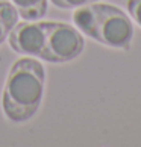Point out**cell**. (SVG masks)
I'll return each mask as SVG.
<instances>
[{
	"mask_svg": "<svg viewBox=\"0 0 141 147\" xmlns=\"http://www.w3.org/2000/svg\"><path fill=\"white\" fill-rule=\"evenodd\" d=\"M49 21H23L17 23L8 36L9 47L15 53L43 59Z\"/></svg>",
	"mask_w": 141,
	"mask_h": 147,
	"instance_id": "277c9868",
	"label": "cell"
},
{
	"mask_svg": "<svg viewBox=\"0 0 141 147\" xmlns=\"http://www.w3.org/2000/svg\"><path fill=\"white\" fill-rule=\"evenodd\" d=\"M129 17L141 28V0H128Z\"/></svg>",
	"mask_w": 141,
	"mask_h": 147,
	"instance_id": "ba28073f",
	"label": "cell"
},
{
	"mask_svg": "<svg viewBox=\"0 0 141 147\" xmlns=\"http://www.w3.org/2000/svg\"><path fill=\"white\" fill-rule=\"evenodd\" d=\"M53 6H56L59 9H78L86 6V5L100 2V0H50Z\"/></svg>",
	"mask_w": 141,
	"mask_h": 147,
	"instance_id": "52a82bcc",
	"label": "cell"
},
{
	"mask_svg": "<svg viewBox=\"0 0 141 147\" xmlns=\"http://www.w3.org/2000/svg\"><path fill=\"white\" fill-rule=\"evenodd\" d=\"M46 70L36 58L24 56L11 67L2 96V109L8 120L24 123L34 118L44 97Z\"/></svg>",
	"mask_w": 141,
	"mask_h": 147,
	"instance_id": "6da1fadb",
	"label": "cell"
},
{
	"mask_svg": "<svg viewBox=\"0 0 141 147\" xmlns=\"http://www.w3.org/2000/svg\"><path fill=\"white\" fill-rule=\"evenodd\" d=\"M85 49L84 35L76 26L49 21L43 61L62 64L76 59Z\"/></svg>",
	"mask_w": 141,
	"mask_h": 147,
	"instance_id": "3957f363",
	"label": "cell"
},
{
	"mask_svg": "<svg viewBox=\"0 0 141 147\" xmlns=\"http://www.w3.org/2000/svg\"><path fill=\"white\" fill-rule=\"evenodd\" d=\"M73 23L82 34L106 47L129 50L134 41L132 18L109 3H91L73 12Z\"/></svg>",
	"mask_w": 141,
	"mask_h": 147,
	"instance_id": "7a4b0ae2",
	"label": "cell"
},
{
	"mask_svg": "<svg viewBox=\"0 0 141 147\" xmlns=\"http://www.w3.org/2000/svg\"><path fill=\"white\" fill-rule=\"evenodd\" d=\"M18 11V15L26 21H35L47 14L49 0H11Z\"/></svg>",
	"mask_w": 141,
	"mask_h": 147,
	"instance_id": "5b68a950",
	"label": "cell"
},
{
	"mask_svg": "<svg viewBox=\"0 0 141 147\" xmlns=\"http://www.w3.org/2000/svg\"><path fill=\"white\" fill-rule=\"evenodd\" d=\"M18 11L11 2H0V46L8 40L11 30L18 23Z\"/></svg>",
	"mask_w": 141,
	"mask_h": 147,
	"instance_id": "8992f818",
	"label": "cell"
}]
</instances>
